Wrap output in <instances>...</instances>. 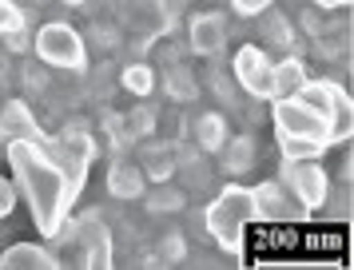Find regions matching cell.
Masks as SVG:
<instances>
[{
  "instance_id": "1",
  "label": "cell",
  "mask_w": 354,
  "mask_h": 270,
  "mask_svg": "<svg viewBox=\"0 0 354 270\" xmlns=\"http://www.w3.org/2000/svg\"><path fill=\"white\" fill-rule=\"evenodd\" d=\"M4 147H8V163L17 171L20 187L32 203L36 226L44 235H60L68 206L84 187L88 159L96 155L92 135L72 124L60 139L32 135V139H8Z\"/></svg>"
},
{
  "instance_id": "2",
  "label": "cell",
  "mask_w": 354,
  "mask_h": 270,
  "mask_svg": "<svg viewBox=\"0 0 354 270\" xmlns=\"http://www.w3.org/2000/svg\"><path fill=\"white\" fill-rule=\"evenodd\" d=\"M271 104H274L271 111L274 139H279L287 159H319L326 147H335V131L319 111L299 104L295 95H283V99H271Z\"/></svg>"
},
{
  "instance_id": "3",
  "label": "cell",
  "mask_w": 354,
  "mask_h": 270,
  "mask_svg": "<svg viewBox=\"0 0 354 270\" xmlns=\"http://www.w3.org/2000/svg\"><path fill=\"white\" fill-rule=\"evenodd\" d=\"M203 215H207L203 226H207V235L219 242V251L235 254V251H243V235H247V226L259 219L255 195H251V187L231 183V187H223L215 199H211V206L203 211Z\"/></svg>"
},
{
  "instance_id": "4",
  "label": "cell",
  "mask_w": 354,
  "mask_h": 270,
  "mask_svg": "<svg viewBox=\"0 0 354 270\" xmlns=\"http://www.w3.org/2000/svg\"><path fill=\"white\" fill-rule=\"evenodd\" d=\"M52 258L60 267H104L112 258V231L100 219V211H88L72 222Z\"/></svg>"
},
{
  "instance_id": "5",
  "label": "cell",
  "mask_w": 354,
  "mask_h": 270,
  "mask_svg": "<svg viewBox=\"0 0 354 270\" xmlns=\"http://www.w3.org/2000/svg\"><path fill=\"white\" fill-rule=\"evenodd\" d=\"M295 99L306 104L310 111H319L322 119L330 124L335 143H342L351 135V95H346V88H338L335 79H303Z\"/></svg>"
},
{
  "instance_id": "6",
  "label": "cell",
  "mask_w": 354,
  "mask_h": 270,
  "mask_svg": "<svg viewBox=\"0 0 354 270\" xmlns=\"http://www.w3.org/2000/svg\"><path fill=\"white\" fill-rule=\"evenodd\" d=\"M112 16L120 28H128L140 48H147L151 40H160L171 28V8L167 0H112Z\"/></svg>"
},
{
  "instance_id": "7",
  "label": "cell",
  "mask_w": 354,
  "mask_h": 270,
  "mask_svg": "<svg viewBox=\"0 0 354 270\" xmlns=\"http://www.w3.org/2000/svg\"><path fill=\"white\" fill-rule=\"evenodd\" d=\"M279 183L290 191V199L303 211H319L330 199V175L322 171L315 159H287L283 171H279Z\"/></svg>"
},
{
  "instance_id": "8",
  "label": "cell",
  "mask_w": 354,
  "mask_h": 270,
  "mask_svg": "<svg viewBox=\"0 0 354 270\" xmlns=\"http://www.w3.org/2000/svg\"><path fill=\"white\" fill-rule=\"evenodd\" d=\"M84 36L64 20H52L36 32V56L40 64H52V68H64V72H80L84 68Z\"/></svg>"
},
{
  "instance_id": "9",
  "label": "cell",
  "mask_w": 354,
  "mask_h": 270,
  "mask_svg": "<svg viewBox=\"0 0 354 270\" xmlns=\"http://www.w3.org/2000/svg\"><path fill=\"white\" fill-rule=\"evenodd\" d=\"M271 68H274V60H267L263 48L247 44V48L235 52V60H231V76H235V84H239L251 99H271Z\"/></svg>"
},
{
  "instance_id": "10",
  "label": "cell",
  "mask_w": 354,
  "mask_h": 270,
  "mask_svg": "<svg viewBox=\"0 0 354 270\" xmlns=\"http://www.w3.org/2000/svg\"><path fill=\"white\" fill-rule=\"evenodd\" d=\"M227 36H231V28H227L223 12H199L192 20V28H187L192 52H199V56H219L227 48Z\"/></svg>"
},
{
  "instance_id": "11",
  "label": "cell",
  "mask_w": 354,
  "mask_h": 270,
  "mask_svg": "<svg viewBox=\"0 0 354 270\" xmlns=\"http://www.w3.org/2000/svg\"><path fill=\"white\" fill-rule=\"evenodd\" d=\"M255 195V211L259 219H299L303 206L290 199V191L283 183H263V187H251Z\"/></svg>"
},
{
  "instance_id": "12",
  "label": "cell",
  "mask_w": 354,
  "mask_h": 270,
  "mask_svg": "<svg viewBox=\"0 0 354 270\" xmlns=\"http://www.w3.org/2000/svg\"><path fill=\"white\" fill-rule=\"evenodd\" d=\"M108 191H112L115 199H140L147 191V175L140 163H128V159H115L112 163V171H108Z\"/></svg>"
},
{
  "instance_id": "13",
  "label": "cell",
  "mask_w": 354,
  "mask_h": 270,
  "mask_svg": "<svg viewBox=\"0 0 354 270\" xmlns=\"http://www.w3.org/2000/svg\"><path fill=\"white\" fill-rule=\"evenodd\" d=\"M140 167L151 183H163V179H171L176 175V143L171 139H151L144 143V151H140Z\"/></svg>"
},
{
  "instance_id": "14",
  "label": "cell",
  "mask_w": 354,
  "mask_h": 270,
  "mask_svg": "<svg viewBox=\"0 0 354 270\" xmlns=\"http://www.w3.org/2000/svg\"><path fill=\"white\" fill-rule=\"evenodd\" d=\"M32 135H44V131L36 127L32 111L24 108V104H4V108H0V143L32 139Z\"/></svg>"
},
{
  "instance_id": "15",
  "label": "cell",
  "mask_w": 354,
  "mask_h": 270,
  "mask_svg": "<svg viewBox=\"0 0 354 270\" xmlns=\"http://www.w3.org/2000/svg\"><path fill=\"white\" fill-rule=\"evenodd\" d=\"M219 155V167H223L227 175H247L251 167H255V139L251 135H227V143L215 151Z\"/></svg>"
},
{
  "instance_id": "16",
  "label": "cell",
  "mask_w": 354,
  "mask_h": 270,
  "mask_svg": "<svg viewBox=\"0 0 354 270\" xmlns=\"http://www.w3.org/2000/svg\"><path fill=\"white\" fill-rule=\"evenodd\" d=\"M176 171L183 175V183L192 191H207L211 187V167L199 147H179L176 143Z\"/></svg>"
},
{
  "instance_id": "17",
  "label": "cell",
  "mask_w": 354,
  "mask_h": 270,
  "mask_svg": "<svg viewBox=\"0 0 354 270\" xmlns=\"http://www.w3.org/2000/svg\"><path fill=\"white\" fill-rule=\"evenodd\" d=\"M303 79H306V68H303V60H299V52H290V56H283V60H274V68H271V99L295 95Z\"/></svg>"
},
{
  "instance_id": "18",
  "label": "cell",
  "mask_w": 354,
  "mask_h": 270,
  "mask_svg": "<svg viewBox=\"0 0 354 270\" xmlns=\"http://www.w3.org/2000/svg\"><path fill=\"white\" fill-rule=\"evenodd\" d=\"M192 135H195V147L207 155V151H219L227 143V119L223 111H203V115H195L192 124Z\"/></svg>"
},
{
  "instance_id": "19",
  "label": "cell",
  "mask_w": 354,
  "mask_h": 270,
  "mask_svg": "<svg viewBox=\"0 0 354 270\" xmlns=\"http://www.w3.org/2000/svg\"><path fill=\"white\" fill-rule=\"evenodd\" d=\"M259 32H263V40H267V48H279V52H295V24H290L283 12H274V8H267V12H259Z\"/></svg>"
},
{
  "instance_id": "20",
  "label": "cell",
  "mask_w": 354,
  "mask_h": 270,
  "mask_svg": "<svg viewBox=\"0 0 354 270\" xmlns=\"http://www.w3.org/2000/svg\"><path fill=\"white\" fill-rule=\"evenodd\" d=\"M0 267H8V270H44V267H56V258H52L44 247L17 242V247H8V251L0 254Z\"/></svg>"
},
{
  "instance_id": "21",
  "label": "cell",
  "mask_w": 354,
  "mask_h": 270,
  "mask_svg": "<svg viewBox=\"0 0 354 270\" xmlns=\"http://www.w3.org/2000/svg\"><path fill=\"white\" fill-rule=\"evenodd\" d=\"M144 206H147V215H179L183 206H187V195L176 187V183H156V187L144 195Z\"/></svg>"
},
{
  "instance_id": "22",
  "label": "cell",
  "mask_w": 354,
  "mask_h": 270,
  "mask_svg": "<svg viewBox=\"0 0 354 270\" xmlns=\"http://www.w3.org/2000/svg\"><path fill=\"white\" fill-rule=\"evenodd\" d=\"M163 92L179 99V104H192L195 95H199V79L192 76V68H183L179 60L167 64V72H163Z\"/></svg>"
},
{
  "instance_id": "23",
  "label": "cell",
  "mask_w": 354,
  "mask_h": 270,
  "mask_svg": "<svg viewBox=\"0 0 354 270\" xmlns=\"http://www.w3.org/2000/svg\"><path fill=\"white\" fill-rule=\"evenodd\" d=\"M115 127H120V139L124 143L147 139V135L156 131V111L151 108H131V111H124V115L115 119Z\"/></svg>"
},
{
  "instance_id": "24",
  "label": "cell",
  "mask_w": 354,
  "mask_h": 270,
  "mask_svg": "<svg viewBox=\"0 0 354 270\" xmlns=\"http://www.w3.org/2000/svg\"><path fill=\"white\" fill-rule=\"evenodd\" d=\"M124 88L136 92V95H147L156 88V72H151L147 64H131V68H124Z\"/></svg>"
},
{
  "instance_id": "25",
  "label": "cell",
  "mask_w": 354,
  "mask_h": 270,
  "mask_svg": "<svg viewBox=\"0 0 354 270\" xmlns=\"http://www.w3.org/2000/svg\"><path fill=\"white\" fill-rule=\"evenodd\" d=\"M187 258V238L183 235H163L160 238V262H183Z\"/></svg>"
},
{
  "instance_id": "26",
  "label": "cell",
  "mask_w": 354,
  "mask_h": 270,
  "mask_svg": "<svg viewBox=\"0 0 354 270\" xmlns=\"http://www.w3.org/2000/svg\"><path fill=\"white\" fill-rule=\"evenodd\" d=\"M211 84H215L211 92L219 95V104H223V108H239V92H235V79L223 76V72H211Z\"/></svg>"
},
{
  "instance_id": "27",
  "label": "cell",
  "mask_w": 354,
  "mask_h": 270,
  "mask_svg": "<svg viewBox=\"0 0 354 270\" xmlns=\"http://www.w3.org/2000/svg\"><path fill=\"white\" fill-rule=\"evenodd\" d=\"M24 28V16H20V8L12 4V0H0V36H8V32Z\"/></svg>"
},
{
  "instance_id": "28",
  "label": "cell",
  "mask_w": 354,
  "mask_h": 270,
  "mask_svg": "<svg viewBox=\"0 0 354 270\" xmlns=\"http://www.w3.org/2000/svg\"><path fill=\"white\" fill-rule=\"evenodd\" d=\"M92 36H96L100 48H115V44H120V24H108V28H104V24H96V28H92Z\"/></svg>"
},
{
  "instance_id": "29",
  "label": "cell",
  "mask_w": 354,
  "mask_h": 270,
  "mask_svg": "<svg viewBox=\"0 0 354 270\" xmlns=\"http://www.w3.org/2000/svg\"><path fill=\"white\" fill-rule=\"evenodd\" d=\"M231 4H235V12L239 16H259V12H267L274 0H231Z\"/></svg>"
},
{
  "instance_id": "30",
  "label": "cell",
  "mask_w": 354,
  "mask_h": 270,
  "mask_svg": "<svg viewBox=\"0 0 354 270\" xmlns=\"http://www.w3.org/2000/svg\"><path fill=\"white\" fill-rule=\"evenodd\" d=\"M12 206H17V187H12L8 179H0V219H4Z\"/></svg>"
},
{
  "instance_id": "31",
  "label": "cell",
  "mask_w": 354,
  "mask_h": 270,
  "mask_svg": "<svg viewBox=\"0 0 354 270\" xmlns=\"http://www.w3.org/2000/svg\"><path fill=\"white\" fill-rule=\"evenodd\" d=\"M346 4H351V0H315V8H330V12H335V8H346Z\"/></svg>"
},
{
  "instance_id": "32",
  "label": "cell",
  "mask_w": 354,
  "mask_h": 270,
  "mask_svg": "<svg viewBox=\"0 0 354 270\" xmlns=\"http://www.w3.org/2000/svg\"><path fill=\"white\" fill-rule=\"evenodd\" d=\"M68 4H84V0H68Z\"/></svg>"
}]
</instances>
